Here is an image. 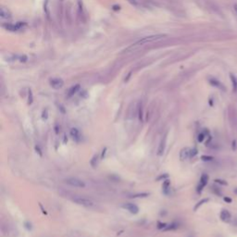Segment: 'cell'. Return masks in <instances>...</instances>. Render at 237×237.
I'll list each match as a JSON object with an SVG mask.
<instances>
[{"label":"cell","mask_w":237,"mask_h":237,"mask_svg":"<svg viewBox=\"0 0 237 237\" xmlns=\"http://www.w3.org/2000/svg\"><path fill=\"white\" fill-rule=\"evenodd\" d=\"M65 183L70 186L76 187V188H84L85 187V183L83 181V180L78 179V178H74V177L67 178L65 180Z\"/></svg>","instance_id":"cell-3"},{"label":"cell","mask_w":237,"mask_h":237,"mask_svg":"<svg viewBox=\"0 0 237 237\" xmlns=\"http://www.w3.org/2000/svg\"><path fill=\"white\" fill-rule=\"evenodd\" d=\"M210 83H212L213 85H215V86L219 87V88H220V89H222V90H224V87L222 86V85H221V83H220L219 82H217V81H214V80H212V81H210Z\"/></svg>","instance_id":"cell-21"},{"label":"cell","mask_w":237,"mask_h":237,"mask_svg":"<svg viewBox=\"0 0 237 237\" xmlns=\"http://www.w3.org/2000/svg\"><path fill=\"white\" fill-rule=\"evenodd\" d=\"M196 154H197V149L196 148H192L191 149V158L195 157Z\"/></svg>","instance_id":"cell-26"},{"label":"cell","mask_w":237,"mask_h":237,"mask_svg":"<svg viewBox=\"0 0 237 237\" xmlns=\"http://www.w3.org/2000/svg\"><path fill=\"white\" fill-rule=\"evenodd\" d=\"M205 134H204V132H201V134H198V137H197V140H198V142L199 143H202V142L204 141V139H205Z\"/></svg>","instance_id":"cell-24"},{"label":"cell","mask_w":237,"mask_h":237,"mask_svg":"<svg viewBox=\"0 0 237 237\" xmlns=\"http://www.w3.org/2000/svg\"><path fill=\"white\" fill-rule=\"evenodd\" d=\"M220 218V220L222 221L226 222V223H228V222H230L231 220V213L228 210H227V209H222L221 210Z\"/></svg>","instance_id":"cell-9"},{"label":"cell","mask_w":237,"mask_h":237,"mask_svg":"<svg viewBox=\"0 0 237 237\" xmlns=\"http://www.w3.org/2000/svg\"><path fill=\"white\" fill-rule=\"evenodd\" d=\"M230 78H231V84H233V89L234 91L236 92L237 91V79L236 77L234 76V74H230Z\"/></svg>","instance_id":"cell-16"},{"label":"cell","mask_w":237,"mask_h":237,"mask_svg":"<svg viewBox=\"0 0 237 237\" xmlns=\"http://www.w3.org/2000/svg\"><path fill=\"white\" fill-rule=\"evenodd\" d=\"M39 206H40V207H41V209H42V212H43V213H44V214H46V211H45V210L44 209V208H43V206L41 205V204H40V205H39Z\"/></svg>","instance_id":"cell-35"},{"label":"cell","mask_w":237,"mask_h":237,"mask_svg":"<svg viewBox=\"0 0 237 237\" xmlns=\"http://www.w3.org/2000/svg\"><path fill=\"white\" fill-rule=\"evenodd\" d=\"M49 83H50V86L52 88H54L56 90L58 89H60L64 86V82L62 79L60 78H53L49 81Z\"/></svg>","instance_id":"cell-5"},{"label":"cell","mask_w":237,"mask_h":237,"mask_svg":"<svg viewBox=\"0 0 237 237\" xmlns=\"http://www.w3.org/2000/svg\"><path fill=\"white\" fill-rule=\"evenodd\" d=\"M68 142V138H67V136L64 135V144H66Z\"/></svg>","instance_id":"cell-36"},{"label":"cell","mask_w":237,"mask_h":237,"mask_svg":"<svg viewBox=\"0 0 237 237\" xmlns=\"http://www.w3.org/2000/svg\"><path fill=\"white\" fill-rule=\"evenodd\" d=\"M234 193H235L236 195H237V188H236V189H234Z\"/></svg>","instance_id":"cell-38"},{"label":"cell","mask_w":237,"mask_h":237,"mask_svg":"<svg viewBox=\"0 0 237 237\" xmlns=\"http://www.w3.org/2000/svg\"><path fill=\"white\" fill-rule=\"evenodd\" d=\"M201 159L203 161H211V160H213V157H211V156L204 155V156H201Z\"/></svg>","instance_id":"cell-22"},{"label":"cell","mask_w":237,"mask_h":237,"mask_svg":"<svg viewBox=\"0 0 237 237\" xmlns=\"http://www.w3.org/2000/svg\"><path fill=\"white\" fill-rule=\"evenodd\" d=\"M165 36H166L165 34H157V35H151V36L144 37V38L138 40L137 42H135L134 44H132L131 46L128 47L127 49H125L124 52H125V53H129V52H132V50L138 48V47H140L142 45H145L146 44H148V43H152V42H155V41H158L160 39H163Z\"/></svg>","instance_id":"cell-1"},{"label":"cell","mask_w":237,"mask_h":237,"mask_svg":"<svg viewBox=\"0 0 237 237\" xmlns=\"http://www.w3.org/2000/svg\"><path fill=\"white\" fill-rule=\"evenodd\" d=\"M35 150H36V153H38V154L41 156V157H42V150L40 149V147H39L38 145H36V146H35Z\"/></svg>","instance_id":"cell-29"},{"label":"cell","mask_w":237,"mask_h":237,"mask_svg":"<svg viewBox=\"0 0 237 237\" xmlns=\"http://www.w3.org/2000/svg\"><path fill=\"white\" fill-rule=\"evenodd\" d=\"M25 26H26L25 22H21V21L17 22L16 24H12V23H6V24H3V27L5 28V29L11 31V32H17L19 30H21Z\"/></svg>","instance_id":"cell-4"},{"label":"cell","mask_w":237,"mask_h":237,"mask_svg":"<svg viewBox=\"0 0 237 237\" xmlns=\"http://www.w3.org/2000/svg\"><path fill=\"white\" fill-rule=\"evenodd\" d=\"M79 89H80V84H76L74 85V86H72L68 92V97H72V96H74V94L79 91Z\"/></svg>","instance_id":"cell-12"},{"label":"cell","mask_w":237,"mask_h":237,"mask_svg":"<svg viewBox=\"0 0 237 237\" xmlns=\"http://www.w3.org/2000/svg\"><path fill=\"white\" fill-rule=\"evenodd\" d=\"M189 158H191V148L184 147L180 151V159L186 160Z\"/></svg>","instance_id":"cell-8"},{"label":"cell","mask_w":237,"mask_h":237,"mask_svg":"<svg viewBox=\"0 0 237 237\" xmlns=\"http://www.w3.org/2000/svg\"><path fill=\"white\" fill-rule=\"evenodd\" d=\"M167 178H168V174H164V175H160V176L157 180H158V181H159V180H161V179L165 180V179H167Z\"/></svg>","instance_id":"cell-31"},{"label":"cell","mask_w":237,"mask_h":237,"mask_svg":"<svg viewBox=\"0 0 237 237\" xmlns=\"http://www.w3.org/2000/svg\"><path fill=\"white\" fill-rule=\"evenodd\" d=\"M149 196L148 193H141V194H136V195L132 196L131 197H134V198H136V197H146V196Z\"/></svg>","instance_id":"cell-20"},{"label":"cell","mask_w":237,"mask_h":237,"mask_svg":"<svg viewBox=\"0 0 237 237\" xmlns=\"http://www.w3.org/2000/svg\"><path fill=\"white\" fill-rule=\"evenodd\" d=\"M207 182H208V176H207V174H203L201 178H200V183H199L198 184V186L196 188V191L197 193H201L202 190H203V188L205 187L207 184Z\"/></svg>","instance_id":"cell-7"},{"label":"cell","mask_w":237,"mask_h":237,"mask_svg":"<svg viewBox=\"0 0 237 237\" xmlns=\"http://www.w3.org/2000/svg\"><path fill=\"white\" fill-rule=\"evenodd\" d=\"M98 161H99V155H94L92 158V159L90 160V164H91L93 168H96L98 165Z\"/></svg>","instance_id":"cell-14"},{"label":"cell","mask_w":237,"mask_h":237,"mask_svg":"<svg viewBox=\"0 0 237 237\" xmlns=\"http://www.w3.org/2000/svg\"><path fill=\"white\" fill-rule=\"evenodd\" d=\"M233 149H234V150L236 149V141H235V140L233 142Z\"/></svg>","instance_id":"cell-34"},{"label":"cell","mask_w":237,"mask_h":237,"mask_svg":"<svg viewBox=\"0 0 237 237\" xmlns=\"http://www.w3.org/2000/svg\"><path fill=\"white\" fill-rule=\"evenodd\" d=\"M72 201L74 203H76L77 205L86 207H91L94 206V203L92 200H90V199H88V198L83 197V196H74L72 198Z\"/></svg>","instance_id":"cell-2"},{"label":"cell","mask_w":237,"mask_h":237,"mask_svg":"<svg viewBox=\"0 0 237 237\" xmlns=\"http://www.w3.org/2000/svg\"><path fill=\"white\" fill-rule=\"evenodd\" d=\"M165 140H161L160 144L158 145V156H162L164 154V151H165Z\"/></svg>","instance_id":"cell-13"},{"label":"cell","mask_w":237,"mask_h":237,"mask_svg":"<svg viewBox=\"0 0 237 237\" xmlns=\"http://www.w3.org/2000/svg\"><path fill=\"white\" fill-rule=\"evenodd\" d=\"M179 227V225L177 223H172V224H167V226L163 229L164 231H173L176 230Z\"/></svg>","instance_id":"cell-15"},{"label":"cell","mask_w":237,"mask_h":237,"mask_svg":"<svg viewBox=\"0 0 237 237\" xmlns=\"http://www.w3.org/2000/svg\"><path fill=\"white\" fill-rule=\"evenodd\" d=\"M47 118H48V111H47V110H43V113H42V118H43L44 121H46V120H47Z\"/></svg>","instance_id":"cell-23"},{"label":"cell","mask_w":237,"mask_h":237,"mask_svg":"<svg viewBox=\"0 0 237 237\" xmlns=\"http://www.w3.org/2000/svg\"><path fill=\"white\" fill-rule=\"evenodd\" d=\"M0 18H1V20H3V21L9 20V19L11 18V13L9 12L8 8H6L5 7H2L1 9H0Z\"/></svg>","instance_id":"cell-11"},{"label":"cell","mask_w":237,"mask_h":237,"mask_svg":"<svg viewBox=\"0 0 237 237\" xmlns=\"http://www.w3.org/2000/svg\"><path fill=\"white\" fill-rule=\"evenodd\" d=\"M166 226H167V224H166V223H161V222H158V229H162L163 230Z\"/></svg>","instance_id":"cell-28"},{"label":"cell","mask_w":237,"mask_h":237,"mask_svg":"<svg viewBox=\"0 0 237 237\" xmlns=\"http://www.w3.org/2000/svg\"><path fill=\"white\" fill-rule=\"evenodd\" d=\"M144 112H143V107H142V106H139V108H138V118H139V121H143L144 120Z\"/></svg>","instance_id":"cell-19"},{"label":"cell","mask_w":237,"mask_h":237,"mask_svg":"<svg viewBox=\"0 0 237 237\" xmlns=\"http://www.w3.org/2000/svg\"><path fill=\"white\" fill-rule=\"evenodd\" d=\"M107 152V148H104L103 151H102V153H101V157H100V159H104V158H105V154Z\"/></svg>","instance_id":"cell-30"},{"label":"cell","mask_w":237,"mask_h":237,"mask_svg":"<svg viewBox=\"0 0 237 237\" xmlns=\"http://www.w3.org/2000/svg\"><path fill=\"white\" fill-rule=\"evenodd\" d=\"M218 189H219V188H216V187H214V191L216 192V194H217V195H219V196H221V192H220V190H218Z\"/></svg>","instance_id":"cell-33"},{"label":"cell","mask_w":237,"mask_h":237,"mask_svg":"<svg viewBox=\"0 0 237 237\" xmlns=\"http://www.w3.org/2000/svg\"><path fill=\"white\" fill-rule=\"evenodd\" d=\"M122 207L124 209H127L132 214H137L139 212V207L134 203H125L122 205Z\"/></svg>","instance_id":"cell-6"},{"label":"cell","mask_w":237,"mask_h":237,"mask_svg":"<svg viewBox=\"0 0 237 237\" xmlns=\"http://www.w3.org/2000/svg\"><path fill=\"white\" fill-rule=\"evenodd\" d=\"M234 225L237 227V218H236V219H234Z\"/></svg>","instance_id":"cell-37"},{"label":"cell","mask_w":237,"mask_h":237,"mask_svg":"<svg viewBox=\"0 0 237 237\" xmlns=\"http://www.w3.org/2000/svg\"><path fill=\"white\" fill-rule=\"evenodd\" d=\"M70 134L75 142H80L81 138H82V136H81V134H80V131L77 129V128H72L70 131Z\"/></svg>","instance_id":"cell-10"},{"label":"cell","mask_w":237,"mask_h":237,"mask_svg":"<svg viewBox=\"0 0 237 237\" xmlns=\"http://www.w3.org/2000/svg\"><path fill=\"white\" fill-rule=\"evenodd\" d=\"M32 103V91L30 90L29 91V101H28V104L31 105Z\"/></svg>","instance_id":"cell-27"},{"label":"cell","mask_w":237,"mask_h":237,"mask_svg":"<svg viewBox=\"0 0 237 237\" xmlns=\"http://www.w3.org/2000/svg\"><path fill=\"white\" fill-rule=\"evenodd\" d=\"M215 182L218 183H220V184H222V185H227V184H228V183H227V182L223 181V180H220V179H216Z\"/></svg>","instance_id":"cell-25"},{"label":"cell","mask_w":237,"mask_h":237,"mask_svg":"<svg viewBox=\"0 0 237 237\" xmlns=\"http://www.w3.org/2000/svg\"><path fill=\"white\" fill-rule=\"evenodd\" d=\"M169 185H170V183L169 180H164L163 182V191L165 194H167V191L169 189Z\"/></svg>","instance_id":"cell-17"},{"label":"cell","mask_w":237,"mask_h":237,"mask_svg":"<svg viewBox=\"0 0 237 237\" xmlns=\"http://www.w3.org/2000/svg\"><path fill=\"white\" fill-rule=\"evenodd\" d=\"M207 201H208V198H205V199H202V200H201V201H199V202H198V203L196 204V207H194V210H195V211H196V210L198 209V208H199V207H201V206L203 205V204L207 203Z\"/></svg>","instance_id":"cell-18"},{"label":"cell","mask_w":237,"mask_h":237,"mask_svg":"<svg viewBox=\"0 0 237 237\" xmlns=\"http://www.w3.org/2000/svg\"><path fill=\"white\" fill-rule=\"evenodd\" d=\"M235 10H236V12H237V5H235Z\"/></svg>","instance_id":"cell-39"},{"label":"cell","mask_w":237,"mask_h":237,"mask_svg":"<svg viewBox=\"0 0 237 237\" xmlns=\"http://www.w3.org/2000/svg\"><path fill=\"white\" fill-rule=\"evenodd\" d=\"M223 200H224L225 202H227V203H231V199L229 198V197H227V196L223 197Z\"/></svg>","instance_id":"cell-32"}]
</instances>
